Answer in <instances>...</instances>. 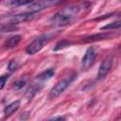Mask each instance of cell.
Here are the masks:
<instances>
[{"label": "cell", "instance_id": "obj_1", "mask_svg": "<svg viewBox=\"0 0 121 121\" xmlns=\"http://www.w3.org/2000/svg\"><path fill=\"white\" fill-rule=\"evenodd\" d=\"M80 8L78 6H71L56 12L50 19L49 24L52 26H64L71 24L78 15Z\"/></svg>", "mask_w": 121, "mask_h": 121}, {"label": "cell", "instance_id": "obj_2", "mask_svg": "<svg viewBox=\"0 0 121 121\" xmlns=\"http://www.w3.org/2000/svg\"><path fill=\"white\" fill-rule=\"evenodd\" d=\"M54 34L52 33H45L39 37H37L35 40H33L26 48V52L28 55H34L38 53L46 43L50 42V40L53 38Z\"/></svg>", "mask_w": 121, "mask_h": 121}, {"label": "cell", "instance_id": "obj_3", "mask_svg": "<svg viewBox=\"0 0 121 121\" xmlns=\"http://www.w3.org/2000/svg\"><path fill=\"white\" fill-rule=\"evenodd\" d=\"M76 78H77V74H76V73H72V74L66 76L63 79L60 80V81L51 89V91H50V93H49V97H50V98H56V97H58L60 95H61V94L65 91V89L73 82V80H74Z\"/></svg>", "mask_w": 121, "mask_h": 121}, {"label": "cell", "instance_id": "obj_4", "mask_svg": "<svg viewBox=\"0 0 121 121\" xmlns=\"http://www.w3.org/2000/svg\"><path fill=\"white\" fill-rule=\"evenodd\" d=\"M35 17V12H25V13H20V14H14L7 18L6 23L8 25H15V24H20V23H25L27 21L32 20Z\"/></svg>", "mask_w": 121, "mask_h": 121}, {"label": "cell", "instance_id": "obj_5", "mask_svg": "<svg viewBox=\"0 0 121 121\" xmlns=\"http://www.w3.org/2000/svg\"><path fill=\"white\" fill-rule=\"evenodd\" d=\"M64 1H66V0H40L38 2H35V3L31 4L30 7H29V10L32 11V12H37V11H40L42 9H47L49 7L60 4Z\"/></svg>", "mask_w": 121, "mask_h": 121}, {"label": "cell", "instance_id": "obj_6", "mask_svg": "<svg viewBox=\"0 0 121 121\" xmlns=\"http://www.w3.org/2000/svg\"><path fill=\"white\" fill-rule=\"evenodd\" d=\"M96 56H97V53H96L95 49L94 47H89L86 50L84 56L82 57V60H81V65H82V67L84 69L90 68L94 64V62H95V60L96 59Z\"/></svg>", "mask_w": 121, "mask_h": 121}, {"label": "cell", "instance_id": "obj_7", "mask_svg": "<svg viewBox=\"0 0 121 121\" xmlns=\"http://www.w3.org/2000/svg\"><path fill=\"white\" fill-rule=\"evenodd\" d=\"M112 61L111 59H106V60H104L101 62V64H100V66H99V68H98L96 78H97V79H102V78H104L107 76V74L110 72V70H111V68H112Z\"/></svg>", "mask_w": 121, "mask_h": 121}, {"label": "cell", "instance_id": "obj_8", "mask_svg": "<svg viewBox=\"0 0 121 121\" xmlns=\"http://www.w3.org/2000/svg\"><path fill=\"white\" fill-rule=\"evenodd\" d=\"M20 107V101L19 100H15L13 102H11L10 104L7 105L4 109V114L5 117H8L9 115H11L13 112H15Z\"/></svg>", "mask_w": 121, "mask_h": 121}, {"label": "cell", "instance_id": "obj_9", "mask_svg": "<svg viewBox=\"0 0 121 121\" xmlns=\"http://www.w3.org/2000/svg\"><path fill=\"white\" fill-rule=\"evenodd\" d=\"M42 89V85H39V84H34L32 86H30L26 91V94H25V96L27 98V99H30L31 97H33L40 90Z\"/></svg>", "mask_w": 121, "mask_h": 121}, {"label": "cell", "instance_id": "obj_10", "mask_svg": "<svg viewBox=\"0 0 121 121\" xmlns=\"http://www.w3.org/2000/svg\"><path fill=\"white\" fill-rule=\"evenodd\" d=\"M21 41V36L20 35H15L10 37L9 40H7V42L5 43V45L7 48H14L18 45V43Z\"/></svg>", "mask_w": 121, "mask_h": 121}, {"label": "cell", "instance_id": "obj_11", "mask_svg": "<svg viewBox=\"0 0 121 121\" xmlns=\"http://www.w3.org/2000/svg\"><path fill=\"white\" fill-rule=\"evenodd\" d=\"M55 74V70L54 68H49L43 72H42L41 74H39L37 76V79L39 80H47L49 78H51Z\"/></svg>", "mask_w": 121, "mask_h": 121}, {"label": "cell", "instance_id": "obj_12", "mask_svg": "<svg viewBox=\"0 0 121 121\" xmlns=\"http://www.w3.org/2000/svg\"><path fill=\"white\" fill-rule=\"evenodd\" d=\"M111 36H112V34H110V33H99V34H95V35H92L90 37H87L84 40V42H95V41L109 39V37H111Z\"/></svg>", "mask_w": 121, "mask_h": 121}, {"label": "cell", "instance_id": "obj_13", "mask_svg": "<svg viewBox=\"0 0 121 121\" xmlns=\"http://www.w3.org/2000/svg\"><path fill=\"white\" fill-rule=\"evenodd\" d=\"M34 0H9L8 2V6L9 7H19V6H23V5H27L32 3Z\"/></svg>", "mask_w": 121, "mask_h": 121}, {"label": "cell", "instance_id": "obj_14", "mask_svg": "<svg viewBox=\"0 0 121 121\" xmlns=\"http://www.w3.org/2000/svg\"><path fill=\"white\" fill-rule=\"evenodd\" d=\"M26 81H27V80H26V78H21L17 79V80L13 83V85H12V89L15 90V91H19V90L23 89V87L26 86Z\"/></svg>", "mask_w": 121, "mask_h": 121}, {"label": "cell", "instance_id": "obj_15", "mask_svg": "<svg viewBox=\"0 0 121 121\" xmlns=\"http://www.w3.org/2000/svg\"><path fill=\"white\" fill-rule=\"evenodd\" d=\"M120 27V21H116L113 23H111L109 25L103 26L101 27V29H115V28H119Z\"/></svg>", "mask_w": 121, "mask_h": 121}, {"label": "cell", "instance_id": "obj_16", "mask_svg": "<svg viewBox=\"0 0 121 121\" xmlns=\"http://www.w3.org/2000/svg\"><path fill=\"white\" fill-rule=\"evenodd\" d=\"M18 66H19L18 61H17L16 60H11L9 62V64H8V69H9L10 72H13V71H15V70L18 68Z\"/></svg>", "mask_w": 121, "mask_h": 121}, {"label": "cell", "instance_id": "obj_17", "mask_svg": "<svg viewBox=\"0 0 121 121\" xmlns=\"http://www.w3.org/2000/svg\"><path fill=\"white\" fill-rule=\"evenodd\" d=\"M9 78V75H4V76L0 77V90L4 88V86L6 85V82Z\"/></svg>", "mask_w": 121, "mask_h": 121}, {"label": "cell", "instance_id": "obj_18", "mask_svg": "<svg viewBox=\"0 0 121 121\" xmlns=\"http://www.w3.org/2000/svg\"><path fill=\"white\" fill-rule=\"evenodd\" d=\"M68 44H69V43H67V42H65V41H61V42H60L59 43H57V45L55 46L54 50H59V49H61V48L65 47V46H66V45H68Z\"/></svg>", "mask_w": 121, "mask_h": 121}, {"label": "cell", "instance_id": "obj_19", "mask_svg": "<svg viewBox=\"0 0 121 121\" xmlns=\"http://www.w3.org/2000/svg\"><path fill=\"white\" fill-rule=\"evenodd\" d=\"M28 116H29V112H26V115L25 114H22L20 116V118L21 119H26V118H28Z\"/></svg>", "mask_w": 121, "mask_h": 121}, {"label": "cell", "instance_id": "obj_20", "mask_svg": "<svg viewBox=\"0 0 121 121\" xmlns=\"http://www.w3.org/2000/svg\"><path fill=\"white\" fill-rule=\"evenodd\" d=\"M51 119H52V120H56V119H62V120H63V119H64V117H61V116H57V117H52Z\"/></svg>", "mask_w": 121, "mask_h": 121}]
</instances>
